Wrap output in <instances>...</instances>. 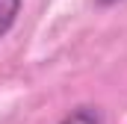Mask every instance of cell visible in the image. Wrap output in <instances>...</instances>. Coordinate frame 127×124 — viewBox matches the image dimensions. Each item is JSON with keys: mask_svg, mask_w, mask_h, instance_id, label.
<instances>
[{"mask_svg": "<svg viewBox=\"0 0 127 124\" xmlns=\"http://www.w3.org/2000/svg\"><path fill=\"white\" fill-rule=\"evenodd\" d=\"M59 124H103V115L97 106H77L65 115Z\"/></svg>", "mask_w": 127, "mask_h": 124, "instance_id": "6da1fadb", "label": "cell"}, {"mask_svg": "<svg viewBox=\"0 0 127 124\" xmlns=\"http://www.w3.org/2000/svg\"><path fill=\"white\" fill-rule=\"evenodd\" d=\"M21 3L24 0H0V38L15 27V21L21 15Z\"/></svg>", "mask_w": 127, "mask_h": 124, "instance_id": "7a4b0ae2", "label": "cell"}, {"mask_svg": "<svg viewBox=\"0 0 127 124\" xmlns=\"http://www.w3.org/2000/svg\"><path fill=\"white\" fill-rule=\"evenodd\" d=\"M97 6H103V9H106V6H115V3H121V0H95Z\"/></svg>", "mask_w": 127, "mask_h": 124, "instance_id": "3957f363", "label": "cell"}]
</instances>
